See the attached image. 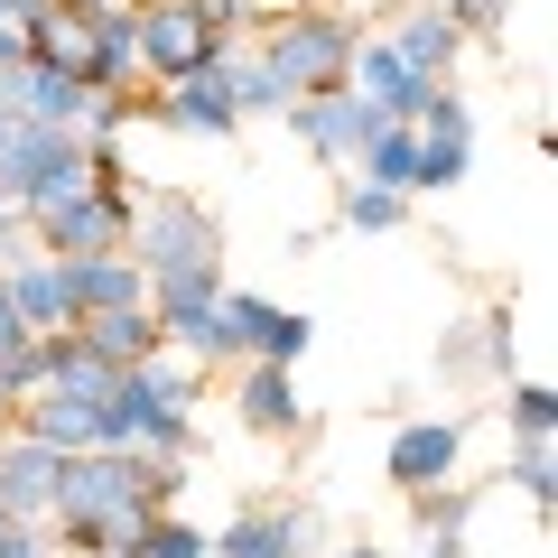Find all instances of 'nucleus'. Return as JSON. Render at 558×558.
I'll return each mask as SVG.
<instances>
[{"mask_svg": "<svg viewBox=\"0 0 558 558\" xmlns=\"http://www.w3.org/2000/svg\"><path fill=\"white\" fill-rule=\"evenodd\" d=\"M75 344L94 363H112V373H140V363L159 354V317H149V307H102V317L75 326Z\"/></svg>", "mask_w": 558, "mask_h": 558, "instance_id": "6ab92c4d", "label": "nucleus"}, {"mask_svg": "<svg viewBox=\"0 0 558 558\" xmlns=\"http://www.w3.org/2000/svg\"><path fill=\"white\" fill-rule=\"evenodd\" d=\"M140 558H215V539H205L186 512H149V539H140Z\"/></svg>", "mask_w": 558, "mask_h": 558, "instance_id": "c85d7f7f", "label": "nucleus"}, {"mask_svg": "<svg viewBox=\"0 0 558 558\" xmlns=\"http://www.w3.org/2000/svg\"><path fill=\"white\" fill-rule=\"evenodd\" d=\"M223 75H233V112H242V121H270V112H279V84L260 75L252 38H233V57H223Z\"/></svg>", "mask_w": 558, "mask_h": 558, "instance_id": "a878e982", "label": "nucleus"}, {"mask_svg": "<svg viewBox=\"0 0 558 558\" xmlns=\"http://www.w3.org/2000/svg\"><path fill=\"white\" fill-rule=\"evenodd\" d=\"M344 223H354V233H400V223H410V196H391V186H354V178H344Z\"/></svg>", "mask_w": 558, "mask_h": 558, "instance_id": "bb28decb", "label": "nucleus"}, {"mask_svg": "<svg viewBox=\"0 0 558 558\" xmlns=\"http://www.w3.org/2000/svg\"><path fill=\"white\" fill-rule=\"evenodd\" d=\"M344 178H354V186H391V196H410V205H418V140L391 121V131L363 140V159L344 168Z\"/></svg>", "mask_w": 558, "mask_h": 558, "instance_id": "5701e85b", "label": "nucleus"}, {"mask_svg": "<svg viewBox=\"0 0 558 558\" xmlns=\"http://www.w3.org/2000/svg\"><path fill=\"white\" fill-rule=\"evenodd\" d=\"M131 38H140V84H178V75H196V65H215L223 47H233V28H215L196 0H140Z\"/></svg>", "mask_w": 558, "mask_h": 558, "instance_id": "20e7f679", "label": "nucleus"}, {"mask_svg": "<svg viewBox=\"0 0 558 558\" xmlns=\"http://www.w3.org/2000/svg\"><path fill=\"white\" fill-rule=\"evenodd\" d=\"M0 149H10V102H0Z\"/></svg>", "mask_w": 558, "mask_h": 558, "instance_id": "ea45409f", "label": "nucleus"}, {"mask_svg": "<svg viewBox=\"0 0 558 558\" xmlns=\"http://www.w3.org/2000/svg\"><path fill=\"white\" fill-rule=\"evenodd\" d=\"M20 428H28V438H47L57 457H84V447H102V410H94V400H57V391L20 400Z\"/></svg>", "mask_w": 558, "mask_h": 558, "instance_id": "412c9836", "label": "nucleus"}, {"mask_svg": "<svg viewBox=\"0 0 558 558\" xmlns=\"http://www.w3.org/2000/svg\"><path fill=\"white\" fill-rule=\"evenodd\" d=\"M418 539H465V521H475V494L465 484H438V494H418Z\"/></svg>", "mask_w": 558, "mask_h": 558, "instance_id": "cd10ccee", "label": "nucleus"}, {"mask_svg": "<svg viewBox=\"0 0 558 558\" xmlns=\"http://www.w3.org/2000/svg\"><path fill=\"white\" fill-rule=\"evenodd\" d=\"M381 47H391V57L410 65L418 84H457V65H465V38L438 20V0H410V10L381 28Z\"/></svg>", "mask_w": 558, "mask_h": 558, "instance_id": "4468645a", "label": "nucleus"}, {"mask_svg": "<svg viewBox=\"0 0 558 558\" xmlns=\"http://www.w3.org/2000/svg\"><path fill=\"white\" fill-rule=\"evenodd\" d=\"M381 465H391V484L418 502V494H438V484H457L465 428H457V418H400V428H391V457H381Z\"/></svg>", "mask_w": 558, "mask_h": 558, "instance_id": "f8f14e48", "label": "nucleus"}, {"mask_svg": "<svg viewBox=\"0 0 558 558\" xmlns=\"http://www.w3.org/2000/svg\"><path fill=\"white\" fill-rule=\"evenodd\" d=\"M28 10H47V0H0V20H28Z\"/></svg>", "mask_w": 558, "mask_h": 558, "instance_id": "e433bc0d", "label": "nucleus"}, {"mask_svg": "<svg viewBox=\"0 0 558 558\" xmlns=\"http://www.w3.org/2000/svg\"><path fill=\"white\" fill-rule=\"evenodd\" d=\"M223 57H233V47H223ZM223 57L196 65V75H178V84H149L140 102H149L168 131H186V140H233L242 112H233V75H223Z\"/></svg>", "mask_w": 558, "mask_h": 558, "instance_id": "9d476101", "label": "nucleus"}, {"mask_svg": "<svg viewBox=\"0 0 558 558\" xmlns=\"http://www.w3.org/2000/svg\"><path fill=\"white\" fill-rule=\"evenodd\" d=\"M223 336H233V363H289L299 373V354L317 344V317L260 299V289H223Z\"/></svg>", "mask_w": 558, "mask_h": 558, "instance_id": "6e6552de", "label": "nucleus"}, {"mask_svg": "<svg viewBox=\"0 0 558 558\" xmlns=\"http://www.w3.org/2000/svg\"><path fill=\"white\" fill-rule=\"evenodd\" d=\"M28 252H38V242H28L20 205H10V186H0V270H10V260H28Z\"/></svg>", "mask_w": 558, "mask_h": 558, "instance_id": "473e14b6", "label": "nucleus"}, {"mask_svg": "<svg viewBox=\"0 0 558 558\" xmlns=\"http://www.w3.org/2000/svg\"><path fill=\"white\" fill-rule=\"evenodd\" d=\"M326 558H391V549H373V539H336Z\"/></svg>", "mask_w": 558, "mask_h": 558, "instance_id": "c9c22d12", "label": "nucleus"}, {"mask_svg": "<svg viewBox=\"0 0 558 558\" xmlns=\"http://www.w3.org/2000/svg\"><path fill=\"white\" fill-rule=\"evenodd\" d=\"M0 289H10V307H20L28 336H75V307H65V279H57V260H47V252L10 260V270H0Z\"/></svg>", "mask_w": 558, "mask_h": 558, "instance_id": "a211bd4d", "label": "nucleus"}, {"mask_svg": "<svg viewBox=\"0 0 558 558\" xmlns=\"http://www.w3.org/2000/svg\"><path fill=\"white\" fill-rule=\"evenodd\" d=\"M307 539H317L307 512H270V502H252V512H233L215 531V558H307Z\"/></svg>", "mask_w": 558, "mask_h": 558, "instance_id": "f3484780", "label": "nucleus"}, {"mask_svg": "<svg viewBox=\"0 0 558 558\" xmlns=\"http://www.w3.org/2000/svg\"><path fill=\"white\" fill-rule=\"evenodd\" d=\"M10 65H28V47H20V20H0V75Z\"/></svg>", "mask_w": 558, "mask_h": 558, "instance_id": "f704fd0d", "label": "nucleus"}, {"mask_svg": "<svg viewBox=\"0 0 558 558\" xmlns=\"http://www.w3.org/2000/svg\"><path fill=\"white\" fill-rule=\"evenodd\" d=\"M0 186L20 205V223L57 215L65 196H84V131H38V121H10V149H0Z\"/></svg>", "mask_w": 558, "mask_h": 558, "instance_id": "7ed1b4c3", "label": "nucleus"}, {"mask_svg": "<svg viewBox=\"0 0 558 558\" xmlns=\"http://www.w3.org/2000/svg\"><path fill=\"white\" fill-rule=\"evenodd\" d=\"M102 447H121V457H178V465H196V410L159 400L140 373H121L112 400H102Z\"/></svg>", "mask_w": 558, "mask_h": 558, "instance_id": "39448f33", "label": "nucleus"}, {"mask_svg": "<svg viewBox=\"0 0 558 558\" xmlns=\"http://www.w3.org/2000/svg\"><path fill=\"white\" fill-rule=\"evenodd\" d=\"M410 140H418V196H447V186H465V168H475V102H465L457 84H438V94L418 102Z\"/></svg>", "mask_w": 558, "mask_h": 558, "instance_id": "423d86ee", "label": "nucleus"}, {"mask_svg": "<svg viewBox=\"0 0 558 558\" xmlns=\"http://www.w3.org/2000/svg\"><path fill=\"white\" fill-rule=\"evenodd\" d=\"M131 260H140V279H178V270L223 260L215 205L186 196V186H140L131 196Z\"/></svg>", "mask_w": 558, "mask_h": 558, "instance_id": "f03ea898", "label": "nucleus"}, {"mask_svg": "<svg viewBox=\"0 0 558 558\" xmlns=\"http://www.w3.org/2000/svg\"><path fill=\"white\" fill-rule=\"evenodd\" d=\"M140 381H149V391H159V400H178V410H196V400H205V381H215V373H205L196 354H178V344L159 336V354L140 363Z\"/></svg>", "mask_w": 558, "mask_h": 558, "instance_id": "393cba45", "label": "nucleus"}, {"mask_svg": "<svg viewBox=\"0 0 558 558\" xmlns=\"http://www.w3.org/2000/svg\"><path fill=\"white\" fill-rule=\"evenodd\" d=\"M215 307H223V260L178 270V279H149V317H159V336H178V326L215 317Z\"/></svg>", "mask_w": 558, "mask_h": 558, "instance_id": "4be33fe9", "label": "nucleus"}, {"mask_svg": "<svg viewBox=\"0 0 558 558\" xmlns=\"http://www.w3.org/2000/svg\"><path fill=\"white\" fill-rule=\"evenodd\" d=\"M354 47H363L354 10H270L260 38H252V57H260V75L279 84V112H289V102H307V94H336L344 65H354Z\"/></svg>", "mask_w": 558, "mask_h": 558, "instance_id": "f257e3e1", "label": "nucleus"}, {"mask_svg": "<svg viewBox=\"0 0 558 558\" xmlns=\"http://www.w3.org/2000/svg\"><path fill=\"white\" fill-rule=\"evenodd\" d=\"M502 418H512V447H549L558 391H549V381H502Z\"/></svg>", "mask_w": 558, "mask_h": 558, "instance_id": "b1692460", "label": "nucleus"}, {"mask_svg": "<svg viewBox=\"0 0 558 558\" xmlns=\"http://www.w3.org/2000/svg\"><path fill=\"white\" fill-rule=\"evenodd\" d=\"M0 558H57V539H47L38 521H10V512H0Z\"/></svg>", "mask_w": 558, "mask_h": 558, "instance_id": "2f4dec72", "label": "nucleus"}, {"mask_svg": "<svg viewBox=\"0 0 558 558\" xmlns=\"http://www.w3.org/2000/svg\"><path fill=\"white\" fill-rule=\"evenodd\" d=\"M57 279H65V307H75V326H84V317H102V307H149V279H140V260H131V252L57 260Z\"/></svg>", "mask_w": 558, "mask_h": 558, "instance_id": "2eb2a0df", "label": "nucleus"}, {"mask_svg": "<svg viewBox=\"0 0 558 558\" xmlns=\"http://www.w3.org/2000/svg\"><path fill=\"white\" fill-rule=\"evenodd\" d=\"M233 418L252 428V438H279L299 447L307 438V391L289 363H233Z\"/></svg>", "mask_w": 558, "mask_h": 558, "instance_id": "9b49d317", "label": "nucleus"}, {"mask_svg": "<svg viewBox=\"0 0 558 558\" xmlns=\"http://www.w3.org/2000/svg\"><path fill=\"white\" fill-rule=\"evenodd\" d=\"M279 121H289V131H299V149H307V159H326V168H354V159H363V140H373V131H391V121H381L373 102L354 94V84H336V94H307V102H289Z\"/></svg>", "mask_w": 558, "mask_h": 558, "instance_id": "0eeeda50", "label": "nucleus"}, {"mask_svg": "<svg viewBox=\"0 0 558 558\" xmlns=\"http://www.w3.org/2000/svg\"><path fill=\"white\" fill-rule=\"evenodd\" d=\"M512 494L549 512V494H558V457H549V447H512Z\"/></svg>", "mask_w": 558, "mask_h": 558, "instance_id": "7c9ffc66", "label": "nucleus"}, {"mask_svg": "<svg viewBox=\"0 0 558 558\" xmlns=\"http://www.w3.org/2000/svg\"><path fill=\"white\" fill-rule=\"evenodd\" d=\"M438 20L457 28L465 47H494V38H502V20H512V0H438Z\"/></svg>", "mask_w": 558, "mask_h": 558, "instance_id": "c756f323", "label": "nucleus"}, {"mask_svg": "<svg viewBox=\"0 0 558 558\" xmlns=\"http://www.w3.org/2000/svg\"><path fill=\"white\" fill-rule=\"evenodd\" d=\"M28 242H38L47 260H102V252H131V205H112V196H65L57 215H38L28 223Z\"/></svg>", "mask_w": 558, "mask_h": 558, "instance_id": "1a4fd4ad", "label": "nucleus"}, {"mask_svg": "<svg viewBox=\"0 0 558 558\" xmlns=\"http://www.w3.org/2000/svg\"><path fill=\"white\" fill-rule=\"evenodd\" d=\"M279 10H354V0H279Z\"/></svg>", "mask_w": 558, "mask_h": 558, "instance_id": "4c0bfd02", "label": "nucleus"}, {"mask_svg": "<svg viewBox=\"0 0 558 558\" xmlns=\"http://www.w3.org/2000/svg\"><path fill=\"white\" fill-rule=\"evenodd\" d=\"M57 484H65V457L47 438H28V428H10L0 438V512L10 521H57Z\"/></svg>", "mask_w": 558, "mask_h": 558, "instance_id": "ddd939ff", "label": "nucleus"}, {"mask_svg": "<svg viewBox=\"0 0 558 558\" xmlns=\"http://www.w3.org/2000/svg\"><path fill=\"white\" fill-rule=\"evenodd\" d=\"M344 84H354V94L373 102L381 121H400V131L418 121V102L438 94V84H418V75H410V65H400V57H391L381 38H363V47H354V65H344Z\"/></svg>", "mask_w": 558, "mask_h": 558, "instance_id": "dca6fc26", "label": "nucleus"}, {"mask_svg": "<svg viewBox=\"0 0 558 558\" xmlns=\"http://www.w3.org/2000/svg\"><path fill=\"white\" fill-rule=\"evenodd\" d=\"M10 428H20V410H10V400H0V438H10Z\"/></svg>", "mask_w": 558, "mask_h": 558, "instance_id": "58836bf2", "label": "nucleus"}, {"mask_svg": "<svg viewBox=\"0 0 558 558\" xmlns=\"http://www.w3.org/2000/svg\"><path fill=\"white\" fill-rule=\"evenodd\" d=\"M20 47H28V65H57V75H84V47H94V20H84L75 0H47V10H28V20H20Z\"/></svg>", "mask_w": 558, "mask_h": 558, "instance_id": "aec40b11", "label": "nucleus"}, {"mask_svg": "<svg viewBox=\"0 0 558 558\" xmlns=\"http://www.w3.org/2000/svg\"><path fill=\"white\" fill-rule=\"evenodd\" d=\"M28 344H38V336L20 326V307H10V289H0V373H10V363H20Z\"/></svg>", "mask_w": 558, "mask_h": 558, "instance_id": "72a5a7b5", "label": "nucleus"}]
</instances>
